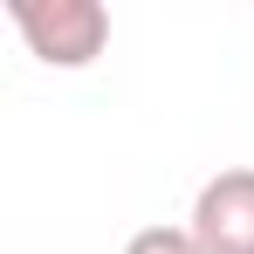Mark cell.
Segmentation results:
<instances>
[{
  "instance_id": "1",
  "label": "cell",
  "mask_w": 254,
  "mask_h": 254,
  "mask_svg": "<svg viewBox=\"0 0 254 254\" xmlns=\"http://www.w3.org/2000/svg\"><path fill=\"white\" fill-rule=\"evenodd\" d=\"M7 21L48 69H89L110 48V7L103 0H7Z\"/></svg>"
},
{
  "instance_id": "2",
  "label": "cell",
  "mask_w": 254,
  "mask_h": 254,
  "mask_svg": "<svg viewBox=\"0 0 254 254\" xmlns=\"http://www.w3.org/2000/svg\"><path fill=\"white\" fill-rule=\"evenodd\" d=\"M199 254H254V165H227L199 186L186 213Z\"/></svg>"
},
{
  "instance_id": "3",
  "label": "cell",
  "mask_w": 254,
  "mask_h": 254,
  "mask_svg": "<svg viewBox=\"0 0 254 254\" xmlns=\"http://www.w3.org/2000/svg\"><path fill=\"white\" fill-rule=\"evenodd\" d=\"M124 254H199V241H192V227H137Z\"/></svg>"
}]
</instances>
